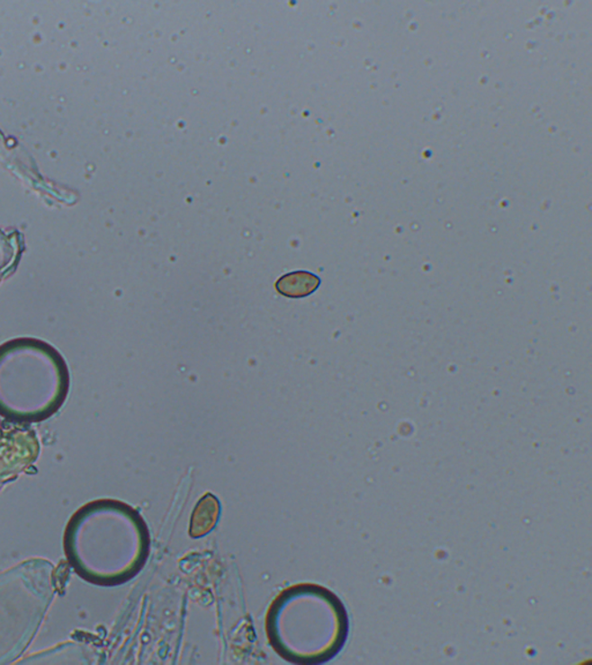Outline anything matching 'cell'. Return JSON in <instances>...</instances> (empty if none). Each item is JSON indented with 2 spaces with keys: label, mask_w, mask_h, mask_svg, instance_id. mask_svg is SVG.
<instances>
[{
  "label": "cell",
  "mask_w": 592,
  "mask_h": 665,
  "mask_svg": "<svg viewBox=\"0 0 592 665\" xmlns=\"http://www.w3.org/2000/svg\"><path fill=\"white\" fill-rule=\"evenodd\" d=\"M319 283V279L314 274L307 273V271H295V273L287 274L279 279L275 283V288L286 297L299 298L314 293Z\"/></svg>",
  "instance_id": "5"
},
{
  "label": "cell",
  "mask_w": 592,
  "mask_h": 665,
  "mask_svg": "<svg viewBox=\"0 0 592 665\" xmlns=\"http://www.w3.org/2000/svg\"><path fill=\"white\" fill-rule=\"evenodd\" d=\"M20 251L22 247H20L18 234H8L0 230V281L8 270L13 269Z\"/></svg>",
  "instance_id": "6"
},
{
  "label": "cell",
  "mask_w": 592,
  "mask_h": 665,
  "mask_svg": "<svg viewBox=\"0 0 592 665\" xmlns=\"http://www.w3.org/2000/svg\"><path fill=\"white\" fill-rule=\"evenodd\" d=\"M348 615L327 588L301 583L286 588L267 611L271 647L287 662L318 665L338 655L348 636Z\"/></svg>",
  "instance_id": "2"
},
{
  "label": "cell",
  "mask_w": 592,
  "mask_h": 665,
  "mask_svg": "<svg viewBox=\"0 0 592 665\" xmlns=\"http://www.w3.org/2000/svg\"><path fill=\"white\" fill-rule=\"evenodd\" d=\"M220 502L212 493H206L194 507L192 521H190V536L193 538L204 537L216 528L220 517Z\"/></svg>",
  "instance_id": "4"
},
{
  "label": "cell",
  "mask_w": 592,
  "mask_h": 665,
  "mask_svg": "<svg viewBox=\"0 0 592 665\" xmlns=\"http://www.w3.org/2000/svg\"><path fill=\"white\" fill-rule=\"evenodd\" d=\"M63 357L42 341L16 339L0 347V413L7 419H47L67 399Z\"/></svg>",
  "instance_id": "3"
},
{
  "label": "cell",
  "mask_w": 592,
  "mask_h": 665,
  "mask_svg": "<svg viewBox=\"0 0 592 665\" xmlns=\"http://www.w3.org/2000/svg\"><path fill=\"white\" fill-rule=\"evenodd\" d=\"M65 553L81 578L100 586H119L144 569L151 535L131 506L103 499L73 515L65 531Z\"/></svg>",
  "instance_id": "1"
}]
</instances>
